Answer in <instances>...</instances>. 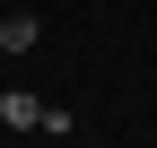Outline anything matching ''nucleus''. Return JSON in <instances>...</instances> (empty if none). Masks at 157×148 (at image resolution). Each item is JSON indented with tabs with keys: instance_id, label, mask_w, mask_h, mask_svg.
<instances>
[{
	"instance_id": "1",
	"label": "nucleus",
	"mask_w": 157,
	"mask_h": 148,
	"mask_svg": "<svg viewBox=\"0 0 157 148\" xmlns=\"http://www.w3.org/2000/svg\"><path fill=\"white\" fill-rule=\"evenodd\" d=\"M0 122H9V131H35V139H70V131H78V122L61 113V105L26 96V87H9V96H0Z\"/></svg>"
},
{
	"instance_id": "2",
	"label": "nucleus",
	"mask_w": 157,
	"mask_h": 148,
	"mask_svg": "<svg viewBox=\"0 0 157 148\" xmlns=\"http://www.w3.org/2000/svg\"><path fill=\"white\" fill-rule=\"evenodd\" d=\"M35 35H44L35 9H9V17H0V52H35Z\"/></svg>"
}]
</instances>
